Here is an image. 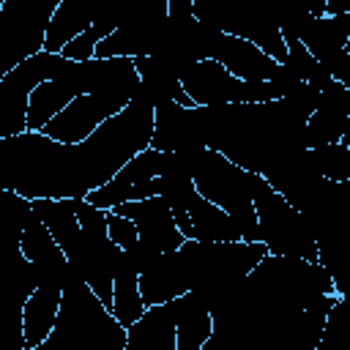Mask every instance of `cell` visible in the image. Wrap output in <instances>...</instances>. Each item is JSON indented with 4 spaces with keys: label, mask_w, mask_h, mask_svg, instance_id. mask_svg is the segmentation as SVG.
<instances>
[{
    "label": "cell",
    "mask_w": 350,
    "mask_h": 350,
    "mask_svg": "<svg viewBox=\"0 0 350 350\" xmlns=\"http://www.w3.org/2000/svg\"><path fill=\"white\" fill-rule=\"evenodd\" d=\"M66 66L60 52H36L0 77V137L27 131V101L38 82L55 77Z\"/></svg>",
    "instance_id": "52a82bcc"
},
{
    "label": "cell",
    "mask_w": 350,
    "mask_h": 350,
    "mask_svg": "<svg viewBox=\"0 0 350 350\" xmlns=\"http://www.w3.org/2000/svg\"><path fill=\"white\" fill-rule=\"evenodd\" d=\"M252 202L260 224V241L271 254H290L317 262V241L309 219L293 208L260 172H254Z\"/></svg>",
    "instance_id": "277c9868"
},
{
    "label": "cell",
    "mask_w": 350,
    "mask_h": 350,
    "mask_svg": "<svg viewBox=\"0 0 350 350\" xmlns=\"http://www.w3.org/2000/svg\"><path fill=\"white\" fill-rule=\"evenodd\" d=\"M109 211L129 216L137 227L139 241H145L156 252H175L183 243V235H180V230L172 219V208L161 194H153V197H145V200L118 202Z\"/></svg>",
    "instance_id": "30bf717a"
},
{
    "label": "cell",
    "mask_w": 350,
    "mask_h": 350,
    "mask_svg": "<svg viewBox=\"0 0 350 350\" xmlns=\"http://www.w3.org/2000/svg\"><path fill=\"white\" fill-rule=\"evenodd\" d=\"M30 216V200L16 194L14 189H0V254L19 249V238Z\"/></svg>",
    "instance_id": "7402d4cb"
},
{
    "label": "cell",
    "mask_w": 350,
    "mask_h": 350,
    "mask_svg": "<svg viewBox=\"0 0 350 350\" xmlns=\"http://www.w3.org/2000/svg\"><path fill=\"white\" fill-rule=\"evenodd\" d=\"M123 107V101L101 93H79L55 118H49L41 131L57 142H79L90 131H96L107 118L118 115Z\"/></svg>",
    "instance_id": "9c48e42d"
},
{
    "label": "cell",
    "mask_w": 350,
    "mask_h": 350,
    "mask_svg": "<svg viewBox=\"0 0 350 350\" xmlns=\"http://www.w3.org/2000/svg\"><path fill=\"white\" fill-rule=\"evenodd\" d=\"M77 205H79V200H74V197L30 200L33 213L46 224V230L52 232V238L57 241V246L63 249L68 262L77 257V252L82 246V227H79V219H77Z\"/></svg>",
    "instance_id": "e0dca14e"
},
{
    "label": "cell",
    "mask_w": 350,
    "mask_h": 350,
    "mask_svg": "<svg viewBox=\"0 0 350 350\" xmlns=\"http://www.w3.org/2000/svg\"><path fill=\"white\" fill-rule=\"evenodd\" d=\"M213 334L211 309L200 301L194 290L180 295L178 323H175V350H202V345Z\"/></svg>",
    "instance_id": "ffe728a7"
},
{
    "label": "cell",
    "mask_w": 350,
    "mask_h": 350,
    "mask_svg": "<svg viewBox=\"0 0 350 350\" xmlns=\"http://www.w3.org/2000/svg\"><path fill=\"white\" fill-rule=\"evenodd\" d=\"M60 295L63 287L60 284H49L41 282L33 287V293L25 301L22 309V331H25V350H36L44 345V339L49 336L55 317H57V306H60Z\"/></svg>",
    "instance_id": "ac0fdd59"
},
{
    "label": "cell",
    "mask_w": 350,
    "mask_h": 350,
    "mask_svg": "<svg viewBox=\"0 0 350 350\" xmlns=\"http://www.w3.org/2000/svg\"><path fill=\"white\" fill-rule=\"evenodd\" d=\"M118 0H60L44 38L46 52H60L66 41H71L77 33H82L88 25L101 19Z\"/></svg>",
    "instance_id": "9a60e30c"
},
{
    "label": "cell",
    "mask_w": 350,
    "mask_h": 350,
    "mask_svg": "<svg viewBox=\"0 0 350 350\" xmlns=\"http://www.w3.org/2000/svg\"><path fill=\"white\" fill-rule=\"evenodd\" d=\"M0 5H3V0H0Z\"/></svg>",
    "instance_id": "f1b7e54d"
},
{
    "label": "cell",
    "mask_w": 350,
    "mask_h": 350,
    "mask_svg": "<svg viewBox=\"0 0 350 350\" xmlns=\"http://www.w3.org/2000/svg\"><path fill=\"white\" fill-rule=\"evenodd\" d=\"M178 82L183 93L197 104V107H216V104H260L271 98H282V90L271 82H246L232 77L221 63L213 57L191 60L180 68Z\"/></svg>",
    "instance_id": "5b68a950"
},
{
    "label": "cell",
    "mask_w": 350,
    "mask_h": 350,
    "mask_svg": "<svg viewBox=\"0 0 350 350\" xmlns=\"http://www.w3.org/2000/svg\"><path fill=\"white\" fill-rule=\"evenodd\" d=\"M118 27V3L101 16V19H96L93 25H88L82 33H77L71 41H66L63 44V49H60V55L63 57H68V60H77V63H82V60H90L93 57V49H96V44L104 38V36H109L112 30Z\"/></svg>",
    "instance_id": "603a6c76"
},
{
    "label": "cell",
    "mask_w": 350,
    "mask_h": 350,
    "mask_svg": "<svg viewBox=\"0 0 350 350\" xmlns=\"http://www.w3.org/2000/svg\"><path fill=\"white\" fill-rule=\"evenodd\" d=\"M221 5H224V0H194V3H191V16H194L197 22L213 25L216 16H219V11H221ZM213 27H216V25H213Z\"/></svg>",
    "instance_id": "484cf974"
},
{
    "label": "cell",
    "mask_w": 350,
    "mask_h": 350,
    "mask_svg": "<svg viewBox=\"0 0 350 350\" xmlns=\"http://www.w3.org/2000/svg\"><path fill=\"white\" fill-rule=\"evenodd\" d=\"M153 101L137 88L134 98L79 142H57L44 131L0 139V189L25 200H82L107 183L134 153L150 145Z\"/></svg>",
    "instance_id": "6da1fadb"
},
{
    "label": "cell",
    "mask_w": 350,
    "mask_h": 350,
    "mask_svg": "<svg viewBox=\"0 0 350 350\" xmlns=\"http://www.w3.org/2000/svg\"><path fill=\"white\" fill-rule=\"evenodd\" d=\"M178 306L180 295L145 306V312L126 328V350H175Z\"/></svg>",
    "instance_id": "5bb4252c"
},
{
    "label": "cell",
    "mask_w": 350,
    "mask_h": 350,
    "mask_svg": "<svg viewBox=\"0 0 350 350\" xmlns=\"http://www.w3.org/2000/svg\"><path fill=\"white\" fill-rule=\"evenodd\" d=\"M107 235L120 249H131L137 243V238H139L134 221L129 216H123V213H115V211H107Z\"/></svg>",
    "instance_id": "d4e9b609"
},
{
    "label": "cell",
    "mask_w": 350,
    "mask_h": 350,
    "mask_svg": "<svg viewBox=\"0 0 350 350\" xmlns=\"http://www.w3.org/2000/svg\"><path fill=\"white\" fill-rule=\"evenodd\" d=\"M191 3L194 0H167V16L180 22V19H189L191 16Z\"/></svg>",
    "instance_id": "4316f807"
},
{
    "label": "cell",
    "mask_w": 350,
    "mask_h": 350,
    "mask_svg": "<svg viewBox=\"0 0 350 350\" xmlns=\"http://www.w3.org/2000/svg\"><path fill=\"white\" fill-rule=\"evenodd\" d=\"M186 213L191 219L194 241H243L241 227L232 221V216L227 211H221L219 205H213L211 200H205L197 189L189 197Z\"/></svg>",
    "instance_id": "d6986e66"
},
{
    "label": "cell",
    "mask_w": 350,
    "mask_h": 350,
    "mask_svg": "<svg viewBox=\"0 0 350 350\" xmlns=\"http://www.w3.org/2000/svg\"><path fill=\"white\" fill-rule=\"evenodd\" d=\"M137 282H139V295H142L145 306L164 304L175 295L189 293V279H186V271L180 265L178 249L161 252L145 271H139Z\"/></svg>",
    "instance_id": "2e32d148"
},
{
    "label": "cell",
    "mask_w": 350,
    "mask_h": 350,
    "mask_svg": "<svg viewBox=\"0 0 350 350\" xmlns=\"http://www.w3.org/2000/svg\"><path fill=\"white\" fill-rule=\"evenodd\" d=\"M309 159L320 178H328L336 183L350 180V145H345L342 139L323 148H309Z\"/></svg>",
    "instance_id": "cb8c5ba5"
},
{
    "label": "cell",
    "mask_w": 350,
    "mask_h": 350,
    "mask_svg": "<svg viewBox=\"0 0 350 350\" xmlns=\"http://www.w3.org/2000/svg\"><path fill=\"white\" fill-rule=\"evenodd\" d=\"M150 148L156 150L208 148V107H180L178 101L156 104Z\"/></svg>",
    "instance_id": "ba28073f"
},
{
    "label": "cell",
    "mask_w": 350,
    "mask_h": 350,
    "mask_svg": "<svg viewBox=\"0 0 350 350\" xmlns=\"http://www.w3.org/2000/svg\"><path fill=\"white\" fill-rule=\"evenodd\" d=\"M325 14H350V0H325Z\"/></svg>",
    "instance_id": "83f0119b"
},
{
    "label": "cell",
    "mask_w": 350,
    "mask_h": 350,
    "mask_svg": "<svg viewBox=\"0 0 350 350\" xmlns=\"http://www.w3.org/2000/svg\"><path fill=\"white\" fill-rule=\"evenodd\" d=\"M60 0H3L0 5V77L19 60L44 49L46 27Z\"/></svg>",
    "instance_id": "8992f818"
},
{
    "label": "cell",
    "mask_w": 350,
    "mask_h": 350,
    "mask_svg": "<svg viewBox=\"0 0 350 350\" xmlns=\"http://www.w3.org/2000/svg\"><path fill=\"white\" fill-rule=\"evenodd\" d=\"M85 93V77H82V63L77 60H68L66 57V66L38 82L30 93V101H27V131H41L44 123L49 118H55L74 96Z\"/></svg>",
    "instance_id": "7c38bea8"
},
{
    "label": "cell",
    "mask_w": 350,
    "mask_h": 350,
    "mask_svg": "<svg viewBox=\"0 0 350 350\" xmlns=\"http://www.w3.org/2000/svg\"><path fill=\"white\" fill-rule=\"evenodd\" d=\"M205 57H213L232 77L246 79V82L271 79V74L276 68V60L268 52H262L257 44H252L249 38L232 36V33H221V30H213V36L208 38Z\"/></svg>",
    "instance_id": "8fae6325"
},
{
    "label": "cell",
    "mask_w": 350,
    "mask_h": 350,
    "mask_svg": "<svg viewBox=\"0 0 350 350\" xmlns=\"http://www.w3.org/2000/svg\"><path fill=\"white\" fill-rule=\"evenodd\" d=\"M36 350H126V328L79 273L63 284L55 325Z\"/></svg>",
    "instance_id": "7a4b0ae2"
},
{
    "label": "cell",
    "mask_w": 350,
    "mask_h": 350,
    "mask_svg": "<svg viewBox=\"0 0 350 350\" xmlns=\"http://www.w3.org/2000/svg\"><path fill=\"white\" fill-rule=\"evenodd\" d=\"M0 139H3V137H0Z\"/></svg>",
    "instance_id": "f546056e"
},
{
    "label": "cell",
    "mask_w": 350,
    "mask_h": 350,
    "mask_svg": "<svg viewBox=\"0 0 350 350\" xmlns=\"http://www.w3.org/2000/svg\"><path fill=\"white\" fill-rule=\"evenodd\" d=\"M137 271L126 262V257L120 254V262L115 268V276H112V306L109 312L115 314V320L129 328L142 312H145V301L139 295V282H137Z\"/></svg>",
    "instance_id": "44dd1931"
},
{
    "label": "cell",
    "mask_w": 350,
    "mask_h": 350,
    "mask_svg": "<svg viewBox=\"0 0 350 350\" xmlns=\"http://www.w3.org/2000/svg\"><path fill=\"white\" fill-rule=\"evenodd\" d=\"M191 183L205 200L232 216V221L241 227L243 241H260V224L252 202V170L238 167L216 148H202L191 167Z\"/></svg>",
    "instance_id": "3957f363"
},
{
    "label": "cell",
    "mask_w": 350,
    "mask_h": 350,
    "mask_svg": "<svg viewBox=\"0 0 350 350\" xmlns=\"http://www.w3.org/2000/svg\"><path fill=\"white\" fill-rule=\"evenodd\" d=\"M19 249L22 254L33 262L36 273H38V284L49 282V284H66L71 273H77L68 262V257L63 254V249L57 246V241L52 238V232L46 230V224L33 213L22 230L19 238Z\"/></svg>",
    "instance_id": "4fadbf2b"
}]
</instances>
